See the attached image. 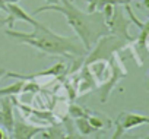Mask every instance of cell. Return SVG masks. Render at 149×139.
I'll return each mask as SVG.
<instances>
[{
    "label": "cell",
    "instance_id": "obj_1",
    "mask_svg": "<svg viewBox=\"0 0 149 139\" xmlns=\"http://www.w3.org/2000/svg\"><path fill=\"white\" fill-rule=\"evenodd\" d=\"M58 12L61 13L70 28L76 32L79 37V41L85 47L86 51L91 50V47L102 37L110 34L108 25L104 21V16L101 10L97 12H84L73 5V0H60L57 5H44L34 10V15L42 13V12Z\"/></svg>",
    "mask_w": 149,
    "mask_h": 139
},
{
    "label": "cell",
    "instance_id": "obj_2",
    "mask_svg": "<svg viewBox=\"0 0 149 139\" xmlns=\"http://www.w3.org/2000/svg\"><path fill=\"white\" fill-rule=\"evenodd\" d=\"M35 29L32 32H19L12 28L5 29V34L15 40L16 43L26 44L44 54H51V56H66L70 59L82 57L88 51L82 45L81 41L74 40L72 37H64L60 34H56L51 31L47 25L41 24L34 27Z\"/></svg>",
    "mask_w": 149,
    "mask_h": 139
},
{
    "label": "cell",
    "instance_id": "obj_3",
    "mask_svg": "<svg viewBox=\"0 0 149 139\" xmlns=\"http://www.w3.org/2000/svg\"><path fill=\"white\" fill-rule=\"evenodd\" d=\"M129 43L118 37V35H114V34H107V35H102L92 47L91 50L88 51V56L84 59V64H91L94 61H98V60H104V61H108L113 56H116L120 50H123Z\"/></svg>",
    "mask_w": 149,
    "mask_h": 139
},
{
    "label": "cell",
    "instance_id": "obj_4",
    "mask_svg": "<svg viewBox=\"0 0 149 139\" xmlns=\"http://www.w3.org/2000/svg\"><path fill=\"white\" fill-rule=\"evenodd\" d=\"M108 63H110L111 72H110V78L105 82H102L101 87H100V100H101V103H107V100H108L110 94L113 92L114 87L117 85V82L127 75V71L123 67V63H121V60L118 59L117 54L113 56L108 60Z\"/></svg>",
    "mask_w": 149,
    "mask_h": 139
},
{
    "label": "cell",
    "instance_id": "obj_5",
    "mask_svg": "<svg viewBox=\"0 0 149 139\" xmlns=\"http://www.w3.org/2000/svg\"><path fill=\"white\" fill-rule=\"evenodd\" d=\"M148 122H149V119L143 114H136V113H130V111L120 113L118 117L114 122L116 130H114V135L111 136V139H118L126 133V130H130L133 127L146 124Z\"/></svg>",
    "mask_w": 149,
    "mask_h": 139
},
{
    "label": "cell",
    "instance_id": "obj_6",
    "mask_svg": "<svg viewBox=\"0 0 149 139\" xmlns=\"http://www.w3.org/2000/svg\"><path fill=\"white\" fill-rule=\"evenodd\" d=\"M129 25L130 22L127 21V18L124 16V10L121 8H117L114 5V12H113V16L108 22V29H110V34H114V35H118L121 38H124L129 44L134 40L130 34H129Z\"/></svg>",
    "mask_w": 149,
    "mask_h": 139
},
{
    "label": "cell",
    "instance_id": "obj_7",
    "mask_svg": "<svg viewBox=\"0 0 149 139\" xmlns=\"http://www.w3.org/2000/svg\"><path fill=\"white\" fill-rule=\"evenodd\" d=\"M66 72V64L63 61H58L56 64H53L51 67L45 69V71H40L35 73H16V72H8L6 75L8 78H16V79H22V81H34L37 78H42V76H61Z\"/></svg>",
    "mask_w": 149,
    "mask_h": 139
},
{
    "label": "cell",
    "instance_id": "obj_8",
    "mask_svg": "<svg viewBox=\"0 0 149 139\" xmlns=\"http://www.w3.org/2000/svg\"><path fill=\"white\" fill-rule=\"evenodd\" d=\"M148 38H149V22L139 29L137 37L130 43L133 44V53L136 54V60L139 63V66H143V63L146 61L149 51H148Z\"/></svg>",
    "mask_w": 149,
    "mask_h": 139
},
{
    "label": "cell",
    "instance_id": "obj_9",
    "mask_svg": "<svg viewBox=\"0 0 149 139\" xmlns=\"http://www.w3.org/2000/svg\"><path fill=\"white\" fill-rule=\"evenodd\" d=\"M6 13H8V18L3 21V24H8L9 28H13L16 21H24L32 27L40 25V22L35 21L31 15H28L18 3H6Z\"/></svg>",
    "mask_w": 149,
    "mask_h": 139
},
{
    "label": "cell",
    "instance_id": "obj_10",
    "mask_svg": "<svg viewBox=\"0 0 149 139\" xmlns=\"http://www.w3.org/2000/svg\"><path fill=\"white\" fill-rule=\"evenodd\" d=\"M42 127L44 126L29 124L22 117H19V119H15L10 133H12V138H15V139H31V138H35L42 130Z\"/></svg>",
    "mask_w": 149,
    "mask_h": 139
},
{
    "label": "cell",
    "instance_id": "obj_11",
    "mask_svg": "<svg viewBox=\"0 0 149 139\" xmlns=\"http://www.w3.org/2000/svg\"><path fill=\"white\" fill-rule=\"evenodd\" d=\"M13 122V100L10 97H2V100H0V126L5 127L8 132H12Z\"/></svg>",
    "mask_w": 149,
    "mask_h": 139
},
{
    "label": "cell",
    "instance_id": "obj_12",
    "mask_svg": "<svg viewBox=\"0 0 149 139\" xmlns=\"http://www.w3.org/2000/svg\"><path fill=\"white\" fill-rule=\"evenodd\" d=\"M97 88V81L94 79L91 71H89V67L86 64L82 66V72L79 75V87H78V92L79 95H84L92 89Z\"/></svg>",
    "mask_w": 149,
    "mask_h": 139
},
{
    "label": "cell",
    "instance_id": "obj_13",
    "mask_svg": "<svg viewBox=\"0 0 149 139\" xmlns=\"http://www.w3.org/2000/svg\"><path fill=\"white\" fill-rule=\"evenodd\" d=\"M74 124H76L78 132L82 136H89L91 133H97L98 132V129H95L94 126H91V123L88 122L86 117H78V119H74Z\"/></svg>",
    "mask_w": 149,
    "mask_h": 139
},
{
    "label": "cell",
    "instance_id": "obj_14",
    "mask_svg": "<svg viewBox=\"0 0 149 139\" xmlns=\"http://www.w3.org/2000/svg\"><path fill=\"white\" fill-rule=\"evenodd\" d=\"M24 85H25V81L18 79L15 84H12V85H9V87L0 88V97H13V95H18V94L22 92Z\"/></svg>",
    "mask_w": 149,
    "mask_h": 139
},
{
    "label": "cell",
    "instance_id": "obj_15",
    "mask_svg": "<svg viewBox=\"0 0 149 139\" xmlns=\"http://www.w3.org/2000/svg\"><path fill=\"white\" fill-rule=\"evenodd\" d=\"M67 113H69V116H70L72 119H78V117H88V116L91 114L86 108H84V107H81V105H76V104H72V105L67 108Z\"/></svg>",
    "mask_w": 149,
    "mask_h": 139
},
{
    "label": "cell",
    "instance_id": "obj_16",
    "mask_svg": "<svg viewBox=\"0 0 149 139\" xmlns=\"http://www.w3.org/2000/svg\"><path fill=\"white\" fill-rule=\"evenodd\" d=\"M86 119H88V122L91 123V126H94V127H95V129H98V130H100V129H102V127L105 126V120H104L102 117H100V116L92 114V113H91Z\"/></svg>",
    "mask_w": 149,
    "mask_h": 139
},
{
    "label": "cell",
    "instance_id": "obj_17",
    "mask_svg": "<svg viewBox=\"0 0 149 139\" xmlns=\"http://www.w3.org/2000/svg\"><path fill=\"white\" fill-rule=\"evenodd\" d=\"M0 10L6 12V0H0Z\"/></svg>",
    "mask_w": 149,
    "mask_h": 139
},
{
    "label": "cell",
    "instance_id": "obj_18",
    "mask_svg": "<svg viewBox=\"0 0 149 139\" xmlns=\"http://www.w3.org/2000/svg\"><path fill=\"white\" fill-rule=\"evenodd\" d=\"M45 3L47 5H57V3H60V0H45Z\"/></svg>",
    "mask_w": 149,
    "mask_h": 139
},
{
    "label": "cell",
    "instance_id": "obj_19",
    "mask_svg": "<svg viewBox=\"0 0 149 139\" xmlns=\"http://www.w3.org/2000/svg\"><path fill=\"white\" fill-rule=\"evenodd\" d=\"M143 8L145 9H149V0H143Z\"/></svg>",
    "mask_w": 149,
    "mask_h": 139
},
{
    "label": "cell",
    "instance_id": "obj_20",
    "mask_svg": "<svg viewBox=\"0 0 149 139\" xmlns=\"http://www.w3.org/2000/svg\"><path fill=\"white\" fill-rule=\"evenodd\" d=\"M5 75H6V71H5V69H0V79H2Z\"/></svg>",
    "mask_w": 149,
    "mask_h": 139
},
{
    "label": "cell",
    "instance_id": "obj_21",
    "mask_svg": "<svg viewBox=\"0 0 149 139\" xmlns=\"http://www.w3.org/2000/svg\"><path fill=\"white\" fill-rule=\"evenodd\" d=\"M6 138V135H5V132L2 130V129H0V139H5Z\"/></svg>",
    "mask_w": 149,
    "mask_h": 139
},
{
    "label": "cell",
    "instance_id": "obj_22",
    "mask_svg": "<svg viewBox=\"0 0 149 139\" xmlns=\"http://www.w3.org/2000/svg\"><path fill=\"white\" fill-rule=\"evenodd\" d=\"M21 0H6V3H19Z\"/></svg>",
    "mask_w": 149,
    "mask_h": 139
},
{
    "label": "cell",
    "instance_id": "obj_23",
    "mask_svg": "<svg viewBox=\"0 0 149 139\" xmlns=\"http://www.w3.org/2000/svg\"><path fill=\"white\" fill-rule=\"evenodd\" d=\"M116 2H117V5H123V3L129 2V0H116Z\"/></svg>",
    "mask_w": 149,
    "mask_h": 139
}]
</instances>
